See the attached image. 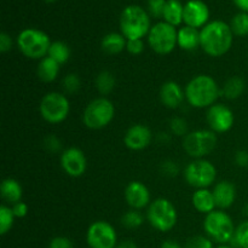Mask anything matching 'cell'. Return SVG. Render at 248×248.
<instances>
[{
	"label": "cell",
	"instance_id": "obj_1",
	"mask_svg": "<svg viewBox=\"0 0 248 248\" xmlns=\"http://www.w3.org/2000/svg\"><path fill=\"white\" fill-rule=\"evenodd\" d=\"M234 41L230 24L223 21L208 22L200 31V47L211 57H220L232 48Z\"/></svg>",
	"mask_w": 248,
	"mask_h": 248
},
{
	"label": "cell",
	"instance_id": "obj_2",
	"mask_svg": "<svg viewBox=\"0 0 248 248\" xmlns=\"http://www.w3.org/2000/svg\"><path fill=\"white\" fill-rule=\"evenodd\" d=\"M186 98L188 103L194 108H210L222 94V90L218 86L217 81L210 75L201 74L193 78L186 84Z\"/></svg>",
	"mask_w": 248,
	"mask_h": 248
},
{
	"label": "cell",
	"instance_id": "obj_3",
	"mask_svg": "<svg viewBox=\"0 0 248 248\" xmlns=\"http://www.w3.org/2000/svg\"><path fill=\"white\" fill-rule=\"evenodd\" d=\"M149 14L143 7L130 5L123 10L120 16L121 34L127 40L143 39L150 31Z\"/></svg>",
	"mask_w": 248,
	"mask_h": 248
},
{
	"label": "cell",
	"instance_id": "obj_4",
	"mask_svg": "<svg viewBox=\"0 0 248 248\" xmlns=\"http://www.w3.org/2000/svg\"><path fill=\"white\" fill-rule=\"evenodd\" d=\"M51 40L46 33L35 28L23 29L17 36V46L26 57L43 60L48 55Z\"/></svg>",
	"mask_w": 248,
	"mask_h": 248
},
{
	"label": "cell",
	"instance_id": "obj_5",
	"mask_svg": "<svg viewBox=\"0 0 248 248\" xmlns=\"http://www.w3.org/2000/svg\"><path fill=\"white\" fill-rule=\"evenodd\" d=\"M203 229L211 240L225 245L232 242L236 228L228 213L223 212L222 210H215L213 212L206 215L203 220Z\"/></svg>",
	"mask_w": 248,
	"mask_h": 248
},
{
	"label": "cell",
	"instance_id": "obj_6",
	"mask_svg": "<svg viewBox=\"0 0 248 248\" xmlns=\"http://www.w3.org/2000/svg\"><path fill=\"white\" fill-rule=\"evenodd\" d=\"M115 115V107L106 97H99L87 104L82 114V121L87 128L101 130L106 127Z\"/></svg>",
	"mask_w": 248,
	"mask_h": 248
},
{
	"label": "cell",
	"instance_id": "obj_7",
	"mask_svg": "<svg viewBox=\"0 0 248 248\" xmlns=\"http://www.w3.org/2000/svg\"><path fill=\"white\" fill-rule=\"evenodd\" d=\"M177 210L173 203L164 198L156 199L148 207L147 219L154 229L167 232L177 224Z\"/></svg>",
	"mask_w": 248,
	"mask_h": 248
},
{
	"label": "cell",
	"instance_id": "obj_8",
	"mask_svg": "<svg viewBox=\"0 0 248 248\" xmlns=\"http://www.w3.org/2000/svg\"><path fill=\"white\" fill-rule=\"evenodd\" d=\"M178 31L176 27L166 23V22H157L150 28L148 34V44L159 55H169L174 50L178 44Z\"/></svg>",
	"mask_w": 248,
	"mask_h": 248
},
{
	"label": "cell",
	"instance_id": "obj_9",
	"mask_svg": "<svg viewBox=\"0 0 248 248\" xmlns=\"http://www.w3.org/2000/svg\"><path fill=\"white\" fill-rule=\"evenodd\" d=\"M217 147V136L211 130H196L184 137L183 149L194 159H203Z\"/></svg>",
	"mask_w": 248,
	"mask_h": 248
},
{
	"label": "cell",
	"instance_id": "obj_10",
	"mask_svg": "<svg viewBox=\"0 0 248 248\" xmlns=\"http://www.w3.org/2000/svg\"><path fill=\"white\" fill-rule=\"evenodd\" d=\"M39 110L46 123L61 124L69 115L70 103L64 94L50 92L43 97Z\"/></svg>",
	"mask_w": 248,
	"mask_h": 248
},
{
	"label": "cell",
	"instance_id": "obj_11",
	"mask_svg": "<svg viewBox=\"0 0 248 248\" xmlns=\"http://www.w3.org/2000/svg\"><path fill=\"white\" fill-rule=\"evenodd\" d=\"M216 177L217 170L215 165L205 159H195L184 170L186 183L196 189H207L215 183Z\"/></svg>",
	"mask_w": 248,
	"mask_h": 248
},
{
	"label": "cell",
	"instance_id": "obj_12",
	"mask_svg": "<svg viewBox=\"0 0 248 248\" xmlns=\"http://www.w3.org/2000/svg\"><path fill=\"white\" fill-rule=\"evenodd\" d=\"M86 240L91 248H116L118 246V235L115 229L104 220H98L90 225Z\"/></svg>",
	"mask_w": 248,
	"mask_h": 248
},
{
	"label": "cell",
	"instance_id": "obj_13",
	"mask_svg": "<svg viewBox=\"0 0 248 248\" xmlns=\"http://www.w3.org/2000/svg\"><path fill=\"white\" fill-rule=\"evenodd\" d=\"M207 124L215 133H225L234 125V113L224 104H213L207 110Z\"/></svg>",
	"mask_w": 248,
	"mask_h": 248
},
{
	"label": "cell",
	"instance_id": "obj_14",
	"mask_svg": "<svg viewBox=\"0 0 248 248\" xmlns=\"http://www.w3.org/2000/svg\"><path fill=\"white\" fill-rule=\"evenodd\" d=\"M210 9L202 0H189L184 4L183 22L193 28H203L208 23Z\"/></svg>",
	"mask_w": 248,
	"mask_h": 248
},
{
	"label": "cell",
	"instance_id": "obj_15",
	"mask_svg": "<svg viewBox=\"0 0 248 248\" xmlns=\"http://www.w3.org/2000/svg\"><path fill=\"white\" fill-rule=\"evenodd\" d=\"M61 165L65 173L70 177H81L87 169V160L84 152L79 148H68L61 156Z\"/></svg>",
	"mask_w": 248,
	"mask_h": 248
},
{
	"label": "cell",
	"instance_id": "obj_16",
	"mask_svg": "<svg viewBox=\"0 0 248 248\" xmlns=\"http://www.w3.org/2000/svg\"><path fill=\"white\" fill-rule=\"evenodd\" d=\"M152 138L153 135L149 127L142 124H136L126 131L124 143L128 149L138 152V150L145 149L152 142Z\"/></svg>",
	"mask_w": 248,
	"mask_h": 248
},
{
	"label": "cell",
	"instance_id": "obj_17",
	"mask_svg": "<svg viewBox=\"0 0 248 248\" xmlns=\"http://www.w3.org/2000/svg\"><path fill=\"white\" fill-rule=\"evenodd\" d=\"M126 202L133 210H143L150 205L149 189L142 182L133 181L125 189Z\"/></svg>",
	"mask_w": 248,
	"mask_h": 248
},
{
	"label": "cell",
	"instance_id": "obj_18",
	"mask_svg": "<svg viewBox=\"0 0 248 248\" xmlns=\"http://www.w3.org/2000/svg\"><path fill=\"white\" fill-rule=\"evenodd\" d=\"M184 97H186V92L183 91L181 85L176 81L165 82L160 90V101L166 108H178L183 103Z\"/></svg>",
	"mask_w": 248,
	"mask_h": 248
},
{
	"label": "cell",
	"instance_id": "obj_19",
	"mask_svg": "<svg viewBox=\"0 0 248 248\" xmlns=\"http://www.w3.org/2000/svg\"><path fill=\"white\" fill-rule=\"evenodd\" d=\"M216 205L220 210H227L232 207L236 199V189L235 186L229 181H222L217 183L213 188Z\"/></svg>",
	"mask_w": 248,
	"mask_h": 248
},
{
	"label": "cell",
	"instance_id": "obj_20",
	"mask_svg": "<svg viewBox=\"0 0 248 248\" xmlns=\"http://www.w3.org/2000/svg\"><path fill=\"white\" fill-rule=\"evenodd\" d=\"M177 44L182 50L194 51L200 47V31L193 27L184 26L178 31Z\"/></svg>",
	"mask_w": 248,
	"mask_h": 248
},
{
	"label": "cell",
	"instance_id": "obj_21",
	"mask_svg": "<svg viewBox=\"0 0 248 248\" xmlns=\"http://www.w3.org/2000/svg\"><path fill=\"white\" fill-rule=\"evenodd\" d=\"M191 200H193L194 208L198 212L205 213V215L213 212L217 207L213 193L208 189H196Z\"/></svg>",
	"mask_w": 248,
	"mask_h": 248
},
{
	"label": "cell",
	"instance_id": "obj_22",
	"mask_svg": "<svg viewBox=\"0 0 248 248\" xmlns=\"http://www.w3.org/2000/svg\"><path fill=\"white\" fill-rule=\"evenodd\" d=\"M127 45V39L120 33H109L102 39V50L108 55H118L124 51Z\"/></svg>",
	"mask_w": 248,
	"mask_h": 248
},
{
	"label": "cell",
	"instance_id": "obj_23",
	"mask_svg": "<svg viewBox=\"0 0 248 248\" xmlns=\"http://www.w3.org/2000/svg\"><path fill=\"white\" fill-rule=\"evenodd\" d=\"M0 194H1L2 200L15 205L19 202L22 199V186L16 179L6 178L2 181L1 186H0Z\"/></svg>",
	"mask_w": 248,
	"mask_h": 248
},
{
	"label": "cell",
	"instance_id": "obj_24",
	"mask_svg": "<svg viewBox=\"0 0 248 248\" xmlns=\"http://www.w3.org/2000/svg\"><path fill=\"white\" fill-rule=\"evenodd\" d=\"M183 12L184 5L179 0H167L162 18L166 23L177 27L183 23Z\"/></svg>",
	"mask_w": 248,
	"mask_h": 248
},
{
	"label": "cell",
	"instance_id": "obj_25",
	"mask_svg": "<svg viewBox=\"0 0 248 248\" xmlns=\"http://www.w3.org/2000/svg\"><path fill=\"white\" fill-rule=\"evenodd\" d=\"M60 65L55 60L46 56L45 58L40 60L38 65V77L39 79L45 82H51L56 80L58 73H60Z\"/></svg>",
	"mask_w": 248,
	"mask_h": 248
},
{
	"label": "cell",
	"instance_id": "obj_26",
	"mask_svg": "<svg viewBox=\"0 0 248 248\" xmlns=\"http://www.w3.org/2000/svg\"><path fill=\"white\" fill-rule=\"evenodd\" d=\"M245 87H246V84L244 79L239 77H232L223 86L222 94H224L225 98L228 99H236L244 93Z\"/></svg>",
	"mask_w": 248,
	"mask_h": 248
},
{
	"label": "cell",
	"instance_id": "obj_27",
	"mask_svg": "<svg viewBox=\"0 0 248 248\" xmlns=\"http://www.w3.org/2000/svg\"><path fill=\"white\" fill-rule=\"evenodd\" d=\"M47 56L55 60L58 64H63L70 58V48L63 41H53L50 46Z\"/></svg>",
	"mask_w": 248,
	"mask_h": 248
},
{
	"label": "cell",
	"instance_id": "obj_28",
	"mask_svg": "<svg viewBox=\"0 0 248 248\" xmlns=\"http://www.w3.org/2000/svg\"><path fill=\"white\" fill-rule=\"evenodd\" d=\"M115 86V78L108 70L99 73L96 78V87L102 94H108L113 91Z\"/></svg>",
	"mask_w": 248,
	"mask_h": 248
},
{
	"label": "cell",
	"instance_id": "obj_29",
	"mask_svg": "<svg viewBox=\"0 0 248 248\" xmlns=\"http://www.w3.org/2000/svg\"><path fill=\"white\" fill-rule=\"evenodd\" d=\"M234 35L246 36L248 35V14L247 12H239L235 15L230 23Z\"/></svg>",
	"mask_w": 248,
	"mask_h": 248
},
{
	"label": "cell",
	"instance_id": "obj_30",
	"mask_svg": "<svg viewBox=\"0 0 248 248\" xmlns=\"http://www.w3.org/2000/svg\"><path fill=\"white\" fill-rule=\"evenodd\" d=\"M15 215L12 208L2 205L0 206V234L5 235L11 230L15 222Z\"/></svg>",
	"mask_w": 248,
	"mask_h": 248
},
{
	"label": "cell",
	"instance_id": "obj_31",
	"mask_svg": "<svg viewBox=\"0 0 248 248\" xmlns=\"http://www.w3.org/2000/svg\"><path fill=\"white\" fill-rule=\"evenodd\" d=\"M232 244L234 245V247L248 248V220H245L237 225Z\"/></svg>",
	"mask_w": 248,
	"mask_h": 248
},
{
	"label": "cell",
	"instance_id": "obj_32",
	"mask_svg": "<svg viewBox=\"0 0 248 248\" xmlns=\"http://www.w3.org/2000/svg\"><path fill=\"white\" fill-rule=\"evenodd\" d=\"M143 220H144L143 216L137 210H131L123 216L121 222H123L124 227L128 228V229H136L143 224Z\"/></svg>",
	"mask_w": 248,
	"mask_h": 248
},
{
	"label": "cell",
	"instance_id": "obj_33",
	"mask_svg": "<svg viewBox=\"0 0 248 248\" xmlns=\"http://www.w3.org/2000/svg\"><path fill=\"white\" fill-rule=\"evenodd\" d=\"M184 248H213L212 240L205 236H194L186 241Z\"/></svg>",
	"mask_w": 248,
	"mask_h": 248
},
{
	"label": "cell",
	"instance_id": "obj_34",
	"mask_svg": "<svg viewBox=\"0 0 248 248\" xmlns=\"http://www.w3.org/2000/svg\"><path fill=\"white\" fill-rule=\"evenodd\" d=\"M167 0H149L148 1V10L149 14L155 18H161L164 16L165 5Z\"/></svg>",
	"mask_w": 248,
	"mask_h": 248
},
{
	"label": "cell",
	"instance_id": "obj_35",
	"mask_svg": "<svg viewBox=\"0 0 248 248\" xmlns=\"http://www.w3.org/2000/svg\"><path fill=\"white\" fill-rule=\"evenodd\" d=\"M63 87L68 93H74L80 89V79L77 74H68L63 79Z\"/></svg>",
	"mask_w": 248,
	"mask_h": 248
},
{
	"label": "cell",
	"instance_id": "obj_36",
	"mask_svg": "<svg viewBox=\"0 0 248 248\" xmlns=\"http://www.w3.org/2000/svg\"><path fill=\"white\" fill-rule=\"evenodd\" d=\"M170 127H171L172 133H174L176 136H184L188 135L186 131H188V125H186V121L182 118H173L170 124Z\"/></svg>",
	"mask_w": 248,
	"mask_h": 248
},
{
	"label": "cell",
	"instance_id": "obj_37",
	"mask_svg": "<svg viewBox=\"0 0 248 248\" xmlns=\"http://www.w3.org/2000/svg\"><path fill=\"white\" fill-rule=\"evenodd\" d=\"M126 50L131 53V55H140L144 50V43L142 39H133V40H127V45H126Z\"/></svg>",
	"mask_w": 248,
	"mask_h": 248
},
{
	"label": "cell",
	"instance_id": "obj_38",
	"mask_svg": "<svg viewBox=\"0 0 248 248\" xmlns=\"http://www.w3.org/2000/svg\"><path fill=\"white\" fill-rule=\"evenodd\" d=\"M48 248H74L73 247V242L70 241L68 237L64 236H57L55 239L51 240Z\"/></svg>",
	"mask_w": 248,
	"mask_h": 248
},
{
	"label": "cell",
	"instance_id": "obj_39",
	"mask_svg": "<svg viewBox=\"0 0 248 248\" xmlns=\"http://www.w3.org/2000/svg\"><path fill=\"white\" fill-rule=\"evenodd\" d=\"M11 47H12L11 36H10L7 33H5V31H2V33L0 34V51H1L2 53L9 52V51L11 50Z\"/></svg>",
	"mask_w": 248,
	"mask_h": 248
},
{
	"label": "cell",
	"instance_id": "obj_40",
	"mask_svg": "<svg viewBox=\"0 0 248 248\" xmlns=\"http://www.w3.org/2000/svg\"><path fill=\"white\" fill-rule=\"evenodd\" d=\"M12 212L16 218H23L28 213V206H27V203L19 201V202L12 205Z\"/></svg>",
	"mask_w": 248,
	"mask_h": 248
},
{
	"label": "cell",
	"instance_id": "obj_41",
	"mask_svg": "<svg viewBox=\"0 0 248 248\" xmlns=\"http://www.w3.org/2000/svg\"><path fill=\"white\" fill-rule=\"evenodd\" d=\"M45 147L47 148L48 152L56 153L57 150H60L61 148V142L56 136H48L45 140Z\"/></svg>",
	"mask_w": 248,
	"mask_h": 248
},
{
	"label": "cell",
	"instance_id": "obj_42",
	"mask_svg": "<svg viewBox=\"0 0 248 248\" xmlns=\"http://www.w3.org/2000/svg\"><path fill=\"white\" fill-rule=\"evenodd\" d=\"M235 162L237 166L240 167H247L248 166V152L246 150H240L235 155Z\"/></svg>",
	"mask_w": 248,
	"mask_h": 248
},
{
	"label": "cell",
	"instance_id": "obj_43",
	"mask_svg": "<svg viewBox=\"0 0 248 248\" xmlns=\"http://www.w3.org/2000/svg\"><path fill=\"white\" fill-rule=\"evenodd\" d=\"M162 170L167 176H176L178 173V166L173 161H166L162 164Z\"/></svg>",
	"mask_w": 248,
	"mask_h": 248
},
{
	"label": "cell",
	"instance_id": "obj_44",
	"mask_svg": "<svg viewBox=\"0 0 248 248\" xmlns=\"http://www.w3.org/2000/svg\"><path fill=\"white\" fill-rule=\"evenodd\" d=\"M232 1L241 10V12H247L248 14V0H232Z\"/></svg>",
	"mask_w": 248,
	"mask_h": 248
},
{
	"label": "cell",
	"instance_id": "obj_45",
	"mask_svg": "<svg viewBox=\"0 0 248 248\" xmlns=\"http://www.w3.org/2000/svg\"><path fill=\"white\" fill-rule=\"evenodd\" d=\"M160 248H183V247H182L178 242L174 241V240H166V241L162 242L161 247Z\"/></svg>",
	"mask_w": 248,
	"mask_h": 248
},
{
	"label": "cell",
	"instance_id": "obj_46",
	"mask_svg": "<svg viewBox=\"0 0 248 248\" xmlns=\"http://www.w3.org/2000/svg\"><path fill=\"white\" fill-rule=\"evenodd\" d=\"M116 248H137L136 244L131 240H126V241H123L121 244H119Z\"/></svg>",
	"mask_w": 248,
	"mask_h": 248
},
{
	"label": "cell",
	"instance_id": "obj_47",
	"mask_svg": "<svg viewBox=\"0 0 248 248\" xmlns=\"http://www.w3.org/2000/svg\"><path fill=\"white\" fill-rule=\"evenodd\" d=\"M217 248H234V247L228 246V245H220V246H219V247H217Z\"/></svg>",
	"mask_w": 248,
	"mask_h": 248
},
{
	"label": "cell",
	"instance_id": "obj_48",
	"mask_svg": "<svg viewBox=\"0 0 248 248\" xmlns=\"http://www.w3.org/2000/svg\"><path fill=\"white\" fill-rule=\"evenodd\" d=\"M44 1H46V2H53V1H56V0H44Z\"/></svg>",
	"mask_w": 248,
	"mask_h": 248
}]
</instances>
